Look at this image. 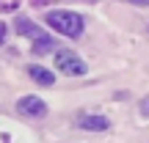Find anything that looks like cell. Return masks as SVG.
I'll return each instance as SVG.
<instances>
[{
	"mask_svg": "<svg viewBox=\"0 0 149 143\" xmlns=\"http://www.w3.org/2000/svg\"><path fill=\"white\" fill-rule=\"evenodd\" d=\"M47 25L53 30H58L61 36L77 39L83 33V17L74 14V11H50L47 14Z\"/></svg>",
	"mask_w": 149,
	"mask_h": 143,
	"instance_id": "1",
	"label": "cell"
},
{
	"mask_svg": "<svg viewBox=\"0 0 149 143\" xmlns=\"http://www.w3.org/2000/svg\"><path fill=\"white\" fill-rule=\"evenodd\" d=\"M55 69H58L61 74H66V77H80V74L88 72L86 64L72 53V50H55Z\"/></svg>",
	"mask_w": 149,
	"mask_h": 143,
	"instance_id": "2",
	"label": "cell"
},
{
	"mask_svg": "<svg viewBox=\"0 0 149 143\" xmlns=\"http://www.w3.org/2000/svg\"><path fill=\"white\" fill-rule=\"evenodd\" d=\"M17 113H22V116H31V118H44L47 116V105H44L39 96H22L19 102H17Z\"/></svg>",
	"mask_w": 149,
	"mask_h": 143,
	"instance_id": "3",
	"label": "cell"
},
{
	"mask_svg": "<svg viewBox=\"0 0 149 143\" xmlns=\"http://www.w3.org/2000/svg\"><path fill=\"white\" fill-rule=\"evenodd\" d=\"M74 124H77L80 129H91V132L108 129V118L105 116H97V113H80V116L74 118Z\"/></svg>",
	"mask_w": 149,
	"mask_h": 143,
	"instance_id": "4",
	"label": "cell"
},
{
	"mask_svg": "<svg viewBox=\"0 0 149 143\" xmlns=\"http://www.w3.org/2000/svg\"><path fill=\"white\" fill-rule=\"evenodd\" d=\"M28 74H31L39 85H53V83H55V74L50 72V69H44V66H36V64L28 66Z\"/></svg>",
	"mask_w": 149,
	"mask_h": 143,
	"instance_id": "5",
	"label": "cell"
},
{
	"mask_svg": "<svg viewBox=\"0 0 149 143\" xmlns=\"http://www.w3.org/2000/svg\"><path fill=\"white\" fill-rule=\"evenodd\" d=\"M14 28H17V33H19V36H31V39H39V36H44V33L36 28V22L25 19V17H19V19L14 22Z\"/></svg>",
	"mask_w": 149,
	"mask_h": 143,
	"instance_id": "6",
	"label": "cell"
},
{
	"mask_svg": "<svg viewBox=\"0 0 149 143\" xmlns=\"http://www.w3.org/2000/svg\"><path fill=\"white\" fill-rule=\"evenodd\" d=\"M55 47H58V44H55V39L47 36V33H44V36H39V39H33V53H36V55L55 53Z\"/></svg>",
	"mask_w": 149,
	"mask_h": 143,
	"instance_id": "7",
	"label": "cell"
},
{
	"mask_svg": "<svg viewBox=\"0 0 149 143\" xmlns=\"http://www.w3.org/2000/svg\"><path fill=\"white\" fill-rule=\"evenodd\" d=\"M141 110H144V116H149V96H146V99H141Z\"/></svg>",
	"mask_w": 149,
	"mask_h": 143,
	"instance_id": "8",
	"label": "cell"
},
{
	"mask_svg": "<svg viewBox=\"0 0 149 143\" xmlns=\"http://www.w3.org/2000/svg\"><path fill=\"white\" fill-rule=\"evenodd\" d=\"M6 30H8V28H6L3 22H0V44H3V39H6Z\"/></svg>",
	"mask_w": 149,
	"mask_h": 143,
	"instance_id": "9",
	"label": "cell"
}]
</instances>
